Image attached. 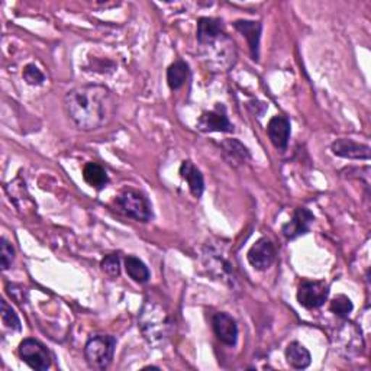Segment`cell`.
Segmentation results:
<instances>
[{
	"mask_svg": "<svg viewBox=\"0 0 371 371\" xmlns=\"http://www.w3.org/2000/svg\"><path fill=\"white\" fill-rule=\"evenodd\" d=\"M65 111L81 131L99 129L112 120L116 112L113 93L102 84H83L64 97Z\"/></svg>",
	"mask_w": 371,
	"mask_h": 371,
	"instance_id": "obj_1",
	"label": "cell"
},
{
	"mask_svg": "<svg viewBox=\"0 0 371 371\" xmlns=\"http://www.w3.org/2000/svg\"><path fill=\"white\" fill-rule=\"evenodd\" d=\"M139 329L150 344L158 345L170 338L173 322L168 313L160 305L145 302L139 313Z\"/></svg>",
	"mask_w": 371,
	"mask_h": 371,
	"instance_id": "obj_2",
	"label": "cell"
},
{
	"mask_svg": "<svg viewBox=\"0 0 371 371\" xmlns=\"http://www.w3.org/2000/svg\"><path fill=\"white\" fill-rule=\"evenodd\" d=\"M116 340L112 335H95L87 340L84 345V357L87 364L93 370H106L115 354Z\"/></svg>",
	"mask_w": 371,
	"mask_h": 371,
	"instance_id": "obj_3",
	"label": "cell"
},
{
	"mask_svg": "<svg viewBox=\"0 0 371 371\" xmlns=\"http://www.w3.org/2000/svg\"><path fill=\"white\" fill-rule=\"evenodd\" d=\"M118 210L125 216L138 222H148L152 218V209L150 200L132 189L123 190L115 200Z\"/></svg>",
	"mask_w": 371,
	"mask_h": 371,
	"instance_id": "obj_4",
	"label": "cell"
},
{
	"mask_svg": "<svg viewBox=\"0 0 371 371\" xmlns=\"http://www.w3.org/2000/svg\"><path fill=\"white\" fill-rule=\"evenodd\" d=\"M19 357L32 370L45 371L51 367V354L44 344L37 340H24L19 344Z\"/></svg>",
	"mask_w": 371,
	"mask_h": 371,
	"instance_id": "obj_5",
	"label": "cell"
},
{
	"mask_svg": "<svg viewBox=\"0 0 371 371\" xmlns=\"http://www.w3.org/2000/svg\"><path fill=\"white\" fill-rule=\"evenodd\" d=\"M329 296V286L324 281H305L299 286L297 302L306 309H317L325 305Z\"/></svg>",
	"mask_w": 371,
	"mask_h": 371,
	"instance_id": "obj_6",
	"label": "cell"
},
{
	"mask_svg": "<svg viewBox=\"0 0 371 371\" xmlns=\"http://www.w3.org/2000/svg\"><path fill=\"white\" fill-rule=\"evenodd\" d=\"M198 129L202 132H225L231 134L235 131L231 120L228 119L225 106L218 104L214 111L203 112L198 120Z\"/></svg>",
	"mask_w": 371,
	"mask_h": 371,
	"instance_id": "obj_7",
	"label": "cell"
},
{
	"mask_svg": "<svg viewBox=\"0 0 371 371\" xmlns=\"http://www.w3.org/2000/svg\"><path fill=\"white\" fill-rule=\"evenodd\" d=\"M246 258L255 270H267L276 260V246L269 238H260L250 248Z\"/></svg>",
	"mask_w": 371,
	"mask_h": 371,
	"instance_id": "obj_8",
	"label": "cell"
},
{
	"mask_svg": "<svg viewBox=\"0 0 371 371\" xmlns=\"http://www.w3.org/2000/svg\"><path fill=\"white\" fill-rule=\"evenodd\" d=\"M212 328L218 340L228 345L234 347L238 341V325L231 315L225 312H218L212 316Z\"/></svg>",
	"mask_w": 371,
	"mask_h": 371,
	"instance_id": "obj_9",
	"label": "cell"
},
{
	"mask_svg": "<svg viewBox=\"0 0 371 371\" xmlns=\"http://www.w3.org/2000/svg\"><path fill=\"white\" fill-rule=\"evenodd\" d=\"M313 221H315V216L309 209L297 207L294 210L292 219L287 223L283 225L281 232L287 239H296L309 232Z\"/></svg>",
	"mask_w": 371,
	"mask_h": 371,
	"instance_id": "obj_10",
	"label": "cell"
},
{
	"mask_svg": "<svg viewBox=\"0 0 371 371\" xmlns=\"http://www.w3.org/2000/svg\"><path fill=\"white\" fill-rule=\"evenodd\" d=\"M290 120L283 116V115H277L273 116L267 125V135L271 141V144L280 150V151H285L289 145V139H290Z\"/></svg>",
	"mask_w": 371,
	"mask_h": 371,
	"instance_id": "obj_11",
	"label": "cell"
},
{
	"mask_svg": "<svg viewBox=\"0 0 371 371\" xmlns=\"http://www.w3.org/2000/svg\"><path fill=\"white\" fill-rule=\"evenodd\" d=\"M333 155L348 158V160H370V151L371 148L367 144L356 143L352 139H337L331 145Z\"/></svg>",
	"mask_w": 371,
	"mask_h": 371,
	"instance_id": "obj_12",
	"label": "cell"
},
{
	"mask_svg": "<svg viewBox=\"0 0 371 371\" xmlns=\"http://www.w3.org/2000/svg\"><path fill=\"white\" fill-rule=\"evenodd\" d=\"M235 29L238 32H241L246 42H248L250 51H251V57L254 60H258L260 56V38H261V29L262 25L261 22H255V21H237L234 24Z\"/></svg>",
	"mask_w": 371,
	"mask_h": 371,
	"instance_id": "obj_13",
	"label": "cell"
},
{
	"mask_svg": "<svg viewBox=\"0 0 371 371\" xmlns=\"http://www.w3.org/2000/svg\"><path fill=\"white\" fill-rule=\"evenodd\" d=\"M222 22L214 17H200L198 22V41L200 45H212L222 37Z\"/></svg>",
	"mask_w": 371,
	"mask_h": 371,
	"instance_id": "obj_14",
	"label": "cell"
},
{
	"mask_svg": "<svg viewBox=\"0 0 371 371\" xmlns=\"http://www.w3.org/2000/svg\"><path fill=\"white\" fill-rule=\"evenodd\" d=\"M221 147L225 160L234 167H239L248 160H251V154L248 148L244 147L238 139H226L223 141Z\"/></svg>",
	"mask_w": 371,
	"mask_h": 371,
	"instance_id": "obj_15",
	"label": "cell"
},
{
	"mask_svg": "<svg viewBox=\"0 0 371 371\" xmlns=\"http://www.w3.org/2000/svg\"><path fill=\"white\" fill-rule=\"evenodd\" d=\"M180 175L182 179H184L189 184L190 193L194 198H200L205 190V180L200 170L198 167H194L191 161H183L180 166Z\"/></svg>",
	"mask_w": 371,
	"mask_h": 371,
	"instance_id": "obj_16",
	"label": "cell"
},
{
	"mask_svg": "<svg viewBox=\"0 0 371 371\" xmlns=\"http://www.w3.org/2000/svg\"><path fill=\"white\" fill-rule=\"evenodd\" d=\"M286 360L290 364V367L296 370H305L312 363L310 352L297 341L290 342L289 347L286 348Z\"/></svg>",
	"mask_w": 371,
	"mask_h": 371,
	"instance_id": "obj_17",
	"label": "cell"
},
{
	"mask_svg": "<svg viewBox=\"0 0 371 371\" xmlns=\"http://www.w3.org/2000/svg\"><path fill=\"white\" fill-rule=\"evenodd\" d=\"M190 74L189 64L183 60L173 63L167 70V83L171 90H179L186 84Z\"/></svg>",
	"mask_w": 371,
	"mask_h": 371,
	"instance_id": "obj_18",
	"label": "cell"
},
{
	"mask_svg": "<svg viewBox=\"0 0 371 371\" xmlns=\"http://www.w3.org/2000/svg\"><path fill=\"white\" fill-rule=\"evenodd\" d=\"M83 179L87 184L95 187L96 190L104 189L106 184H108V182H109L108 173H106V170L102 166H99L97 163H87L84 166Z\"/></svg>",
	"mask_w": 371,
	"mask_h": 371,
	"instance_id": "obj_19",
	"label": "cell"
},
{
	"mask_svg": "<svg viewBox=\"0 0 371 371\" xmlns=\"http://www.w3.org/2000/svg\"><path fill=\"white\" fill-rule=\"evenodd\" d=\"M125 269H127L128 276L135 283H139V285H144V283H147L150 280V270H148V267L145 266V264L143 261H141L136 257H134V255L127 257V260H125Z\"/></svg>",
	"mask_w": 371,
	"mask_h": 371,
	"instance_id": "obj_20",
	"label": "cell"
},
{
	"mask_svg": "<svg viewBox=\"0 0 371 371\" xmlns=\"http://www.w3.org/2000/svg\"><path fill=\"white\" fill-rule=\"evenodd\" d=\"M0 313H2V321L6 325V328L16 331V332H19L22 329L19 316L16 315V312L12 309V306L8 305L6 300H2V302H0Z\"/></svg>",
	"mask_w": 371,
	"mask_h": 371,
	"instance_id": "obj_21",
	"label": "cell"
},
{
	"mask_svg": "<svg viewBox=\"0 0 371 371\" xmlns=\"http://www.w3.org/2000/svg\"><path fill=\"white\" fill-rule=\"evenodd\" d=\"M329 309H331V312H333L337 316L342 317V319H347L348 315L352 312V309H354V306H352V302L347 296L340 294V296H337L332 300Z\"/></svg>",
	"mask_w": 371,
	"mask_h": 371,
	"instance_id": "obj_22",
	"label": "cell"
},
{
	"mask_svg": "<svg viewBox=\"0 0 371 371\" xmlns=\"http://www.w3.org/2000/svg\"><path fill=\"white\" fill-rule=\"evenodd\" d=\"M100 266H102V270L108 274L109 277L112 278H116L119 277L120 274V258L118 254H109V255H106L102 262H100Z\"/></svg>",
	"mask_w": 371,
	"mask_h": 371,
	"instance_id": "obj_23",
	"label": "cell"
},
{
	"mask_svg": "<svg viewBox=\"0 0 371 371\" xmlns=\"http://www.w3.org/2000/svg\"><path fill=\"white\" fill-rule=\"evenodd\" d=\"M13 258H15L13 246L5 238H2L0 239V266H2V270L10 269Z\"/></svg>",
	"mask_w": 371,
	"mask_h": 371,
	"instance_id": "obj_24",
	"label": "cell"
},
{
	"mask_svg": "<svg viewBox=\"0 0 371 371\" xmlns=\"http://www.w3.org/2000/svg\"><path fill=\"white\" fill-rule=\"evenodd\" d=\"M24 79L31 86H41L45 81V76L35 64H28L24 68Z\"/></svg>",
	"mask_w": 371,
	"mask_h": 371,
	"instance_id": "obj_25",
	"label": "cell"
},
{
	"mask_svg": "<svg viewBox=\"0 0 371 371\" xmlns=\"http://www.w3.org/2000/svg\"><path fill=\"white\" fill-rule=\"evenodd\" d=\"M25 289H22V287H17V286H15V285H9L8 286V293L10 294V297L12 299H15L16 300V302L17 303H24V300H26V296L24 297V294H26V292H24Z\"/></svg>",
	"mask_w": 371,
	"mask_h": 371,
	"instance_id": "obj_26",
	"label": "cell"
}]
</instances>
